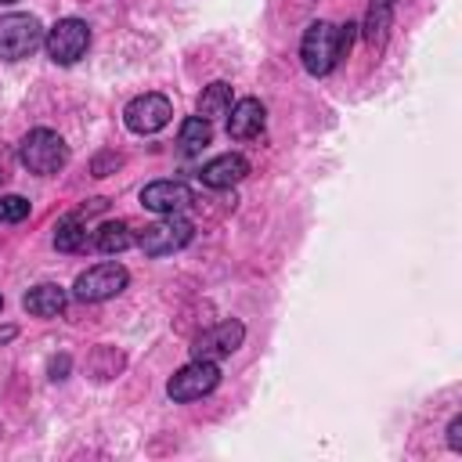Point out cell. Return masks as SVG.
<instances>
[{
	"instance_id": "obj_8",
	"label": "cell",
	"mask_w": 462,
	"mask_h": 462,
	"mask_svg": "<svg viewBox=\"0 0 462 462\" xmlns=\"http://www.w3.org/2000/svg\"><path fill=\"white\" fill-rule=\"evenodd\" d=\"M173 119V105L162 94H141L123 108V123L134 134H159Z\"/></svg>"
},
{
	"instance_id": "obj_3",
	"label": "cell",
	"mask_w": 462,
	"mask_h": 462,
	"mask_svg": "<svg viewBox=\"0 0 462 462\" xmlns=\"http://www.w3.org/2000/svg\"><path fill=\"white\" fill-rule=\"evenodd\" d=\"M43 47H47V54H51L58 65H72V61H79V58L87 54V47H90V29H87L83 18H61V22H54V25L47 29Z\"/></svg>"
},
{
	"instance_id": "obj_22",
	"label": "cell",
	"mask_w": 462,
	"mask_h": 462,
	"mask_svg": "<svg viewBox=\"0 0 462 462\" xmlns=\"http://www.w3.org/2000/svg\"><path fill=\"white\" fill-rule=\"evenodd\" d=\"M0 4H14V0H0Z\"/></svg>"
},
{
	"instance_id": "obj_5",
	"label": "cell",
	"mask_w": 462,
	"mask_h": 462,
	"mask_svg": "<svg viewBox=\"0 0 462 462\" xmlns=\"http://www.w3.org/2000/svg\"><path fill=\"white\" fill-rule=\"evenodd\" d=\"M43 43V25L32 14H7L0 18V58L18 61L29 58Z\"/></svg>"
},
{
	"instance_id": "obj_13",
	"label": "cell",
	"mask_w": 462,
	"mask_h": 462,
	"mask_svg": "<svg viewBox=\"0 0 462 462\" xmlns=\"http://www.w3.org/2000/svg\"><path fill=\"white\" fill-rule=\"evenodd\" d=\"M65 303H69L65 289H61V285H51V282L32 285V289L25 292V300H22V307H25L29 314H36V318H58V314L65 310Z\"/></svg>"
},
{
	"instance_id": "obj_4",
	"label": "cell",
	"mask_w": 462,
	"mask_h": 462,
	"mask_svg": "<svg viewBox=\"0 0 462 462\" xmlns=\"http://www.w3.org/2000/svg\"><path fill=\"white\" fill-rule=\"evenodd\" d=\"M126 282H130V274H126L123 263H94V267H87V271L76 278L72 292H76V300H83V303H101V300L119 296V292L126 289Z\"/></svg>"
},
{
	"instance_id": "obj_21",
	"label": "cell",
	"mask_w": 462,
	"mask_h": 462,
	"mask_svg": "<svg viewBox=\"0 0 462 462\" xmlns=\"http://www.w3.org/2000/svg\"><path fill=\"white\" fill-rule=\"evenodd\" d=\"M0 180H4V166H0Z\"/></svg>"
},
{
	"instance_id": "obj_9",
	"label": "cell",
	"mask_w": 462,
	"mask_h": 462,
	"mask_svg": "<svg viewBox=\"0 0 462 462\" xmlns=\"http://www.w3.org/2000/svg\"><path fill=\"white\" fill-rule=\"evenodd\" d=\"M242 339H245V325H242V321H220V325L206 328V332L195 339L191 357H199V361H220V357L235 354V350L242 346Z\"/></svg>"
},
{
	"instance_id": "obj_20",
	"label": "cell",
	"mask_w": 462,
	"mask_h": 462,
	"mask_svg": "<svg viewBox=\"0 0 462 462\" xmlns=\"http://www.w3.org/2000/svg\"><path fill=\"white\" fill-rule=\"evenodd\" d=\"M448 444H451V451H462V419H451V426H448Z\"/></svg>"
},
{
	"instance_id": "obj_16",
	"label": "cell",
	"mask_w": 462,
	"mask_h": 462,
	"mask_svg": "<svg viewBox=\"0 0 462 462\" xmlns=\"http://www.w3.org/2000/svg\"><path fill=\"white\" fill-rule=\"evenodd\" d=\"M94 245L101 253H123L134 245V235H130V224L126 220H105L97 231H94Z\"/></svg>"
},
{
	"instance_id": "obj_23",
	"label": "cell",
	"mask_w": 462,
	"mask_h": 462,
	"mask_svg": "<svg viewBox=\"0 0 462 462\" xmlns=\"http://www.w3.org/2000/svg\"><path fill=\"white\" fill-rule=\"evenodd\" d=\"M0 307H4V296H0Z\"/></svg>"
},
{
	"instance_id": "obj_17",
	"label": "cell",
	"mask_w": 462,
	"mask_h": 462,
	"mask_svg": "<svg viewBox=\"0 0 462 462\" xmlns=\"http://www.w3.org/2000/svg\"><path fill=\"white\" fill-rule=\"evenodd\" d=\"M209 137H213V123H206L202 116H191V119L180 123V137H177V144H180L184 155H195V152H202V148L209 144Z\"/></svg>"
},
{
	"instance_id": "obj_14",
	"label": "cell",
	"mask_w": 462,
	"mask_h": 462,
	"mask_svg": "<svg viewBox=\"0 0 462 462\" xmlns=\"http://www.w3.org/2000/svg\"><path fill=\"white\" fill-rule=\"evenodd\" d=\"M390 14H393V0H372L365 11V43L372 51H383L386 32H390Z\"/></svg>"
},
{
	"instance_id": "obj_1",
	"label": "cell",
	"mask_w": 462,
	"mask_h": 462,
	"mask_svg": "<svg viewBox=\"0 0 462 462\" xmlns=\"http://www.w3.org/2000/svg\"><path fill=\"white\" fill-rule=\"evenodd\" d=\"M354 29L357 25H332V22H310L307 32H303V43H300V58H303V69L310 76H328L339 58L350 51L354 43Z\"/></svg>"
},
{
	"instance_id": "obj_6",
	"label": "cell",
	"mask_w": 462,
	"mask_h": 462,
	"mask_svg": "<svg viewBox=\"0 0 462 462\" xmlns=\"http://www.w3.org/2000/svg\"><path fill=\"white\" fill-rule=\"evenodd\" d=\"M134 242H137L148 256H170V253H177V249H184V245L191 242V224H188L180 213L159 217V220L148 224Z\"/></svg>"
},
{
	"instance_id": "obj_18",
	"label": "cell",
	"mask_w": 462,
	"mask_h": 462,
	"mask_svg": "<svg viewBox=\"0 0 462 462\" xmlns=\"http://www.w3.org/2000/svg\"><path fill=\"white\" fill-rule=\"evenodd\" d=\"M54 245H58L61 253H83V249H87V227L79 224V217L58 220V227H54Z\"/></svg>"
},
{
	"instance_id": "obj_10",
	"label": "cell",
	"mask_w": 462,
	"mask_h": 462,
	"mask_svg": "<svg viewBox=\"0 0 462 462\" xmlns=\"http://www.w3.org/2000/svg\"><path fill=\"white\" fill-rule=\"evenodd\" d=\"M141 202H144V209H152V213H159V217H173V213H184V209L195 202V195H191V188L180 184V180H152V184L141 191Z\"/></svg>"
},
{
	"instance_id": "obj_2",
	"label": "cell",
	"mask_w": 462,
	"mask_h": 462,
	"mask_svg": "<svg viewBox=\"0 0 462 462\" xmlns=\"http://www.w3.org/2000/svg\"><path fill=\"white\" fill-rule=\"evenodd\" d=\"M18 155H22L25 170H29V173H40V177H51V173H58V170L69 162L65 141H61L54 130H47V126L29 130L25 141H22V148H18Z\"/></svg>"
},
{
	"instance_id": "obj_11",
	"label": "cell",
	"mask_w": 462,
	"mask_h": 462,
	"mask_svg": "<svg viewBox=\"0 0 462 462\" xmlns=\"http://www.w3.org/2000/svg\"><path fill=\"white\" fill-rule=\"evenodd\" d=\"M263 126H267V108H263V101L242 97L238 105H231V112H227V134H231L235 141L260 137Z\"/></svg>"
},
{
	"instance_id": "obj_15",
	"label": "cell",
	"mask_w": 462,
	"mask_h": 462,
	"mask_svg": "<svg viewBox=\"0 0 462 462\" xmlns=\"http://www.w3.org/2000/svg\"><path fill=\"white\" fill-rule=\"evenodd\" d=\"M231 112V87L227 83H209L202 94H199V116L206 119V123H217V119H224Z\"/></svg>"
},
{
	"instance_id": "obj_7",
	"label": "cell",
	"mask_w": 462,
	"mask_h": 462,
	"mask_svg": "<svg viewBox=\"0 0 462 462\" xmlns=\"http://www.w3.org/2000/svg\"><path fill=\"white\" fill-rule=\"evenodd\" d=\"M217 383H220L217 361H199V357H191L184 368H177V372L170 375L166 393H170L173 401H199V397H206Z\"/></svg>"
},
{
	"instance_id": "obj_12",
	"label": "cell",
	"mask_w": 462,
	"mask_h": 462,
	"mask_svg": "<svg viewBox=\"0 0 462 462\" xmlns=\"http://www.w3.org/2000/svg\"><path fill=\"white\" fill-rule=\"evenodd\" d=\"M245 173H249V162H245L242 155H235V152H224V155L209 159L199 177H202V184H209V188H231V184H238Z\"/></svg>"
},
{
	"instance_id": "obj_19",
	"label": "cell",
	"mask_w": 462,
	"mask_h": 462,
	"mask_svg": "<svg viewBox=\"0 0 462 462\" xmlns=\"http://www.w3.org/2000/svg\"><path fill=\"white\" fill-rule=\"evenodd\" d=\"M25 217H29V199H22V195H4L0 199V220L4 224H18Z\"/></svg>"
}]
</instances>
